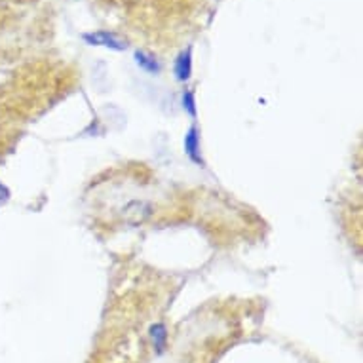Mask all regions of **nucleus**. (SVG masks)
Instances as JSON below:
<instances>
[{
    "label": "nucleus",
    "instance_id": "39448f33",
    "mask_svg": "<svg viewBox=\"0 0 363 363\" xmlns=\"http://www.w3.org/2000/svg\"><path fill=\"white\" fill-rule=\"evenodd\" d=\"M151 339L154 342V348H156L158 354H162L166 350V342H168V331H166L163 323H154V325H151Z\"/></svg>",
    "mask_w": 363,
    "mask_h": 363
},
{
    "label": "nucleus",
    "instance_id": "423d86ee",
    "mask_svg": "<svg viewBox=\"0 0 363 363\" xmlns=\"http://www.w3.org/2000/svg\"><path fill=\"white\" fill-rule=\"evenodd\" d=\"M181 107L183 110L187 113L190 118H196L198 116V109H196V97H194L192 90H185L181 93Z\"/></svg>",
    "mask_w": 363,
    "mask_h": 363
},
{
    "label": "nucleus",
    "instance_id": "f03ea898",
    "mask_svg": "<svg viewBox=\"0 0 363 363\" xmlns=\"http://www.w3.org/2000/svg\"><path fill=\"white\" fill-rule=\"evenodd\" d=\"M183 149H185V154L190 162L200 166V168H206V160L202 158L200 151V132L196 126H190L187 129L185 139H183Z\"/></svg>",
    "mask_w": 363,
    "mask_h": 363
},
{
    "label": "nucleus",
    "instance_id": "7ed1b4c3",
    "mask_svg": "<svg viewBox=\"0 0 363 363\" xmlns=\"http://www.w3.org/2000/svg\"><path fill=\"white\" fill-rule=\"evenodd\" d=\"M173 74L179 82H188L192 76V48L183 50L177 55L175 65H173Z\"/></svg>",
    "mask_w": 363,
    "mask_h": 363
},
{
    "label": "nucleus",
    "instance_id": "f257e3e1",
    "mask_svg": "<svg viewBox=\"0 0 363 363\" xmlns=\"http://www.w3.org/2000/svg\"><path fill=\"white\" fill-rule=\"evenodd\" d=\"M82 40L90 46H103V48L115 50V52H126L127 42L122 40L115 35V33H109V30H96V33H84L82 35Z\"/></svg>",
    "mask_w": 363,
    "mask_h": 363
},
{
    "label": "nucleus",
    "instance_id": "20e7f679",
    "mask_svg": "<svg viewBox=\"0 0 363 363\" xmlns=\"http://www.w3.org/2000/svg\"><path fill=\"white\" fill-rule=\"evenodd\" d=\"M134 59H135V63H137V67H139L141 71H145V73L160 74V71H162L160 61H158L154 55L146 54V52H141V50H137V52L134 54Z\"/></svg>",
    "mask_w": 363,
    "mask_h": 363
}]
</instances>
